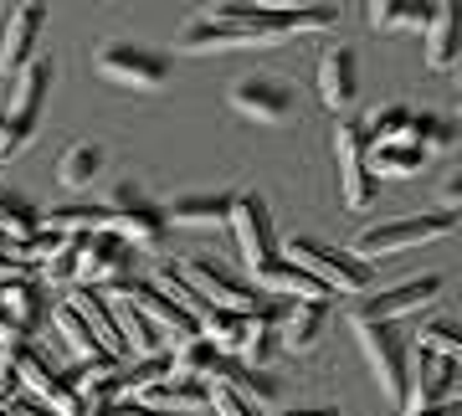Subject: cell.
<instances>
[{"label": "cell", "mask_w": 462, "mask_h": 416, "mask_svg": "<svg viewBox=\"0 0 462 416\" xmlns=\"http://www.w3.org/2000/svg\"><path fill=\"white\" fill-rule=\"evenodd\" d=\"M282 36H293L288 11L273 16V11H257V5H216L211 16L185 21L180 36H175V51L206 57V51H236V47H257V42H282Z\"/></svg>", "instance_id": "cell-1"}, {"label": "cell", "mask_w": 462, "mask_h": 416, "mask_svg": "<svg viewBox=\"0 0 462 416\" xmlns=\"http://www.w3.org/2000/svg\"><path fill=\"white\" fill-rule=\"evenodd\" d=\"M278 257L303 267L329 293H365L370 288V263H360L355 252L329 247V242H314V236H288V242H278Z\"/></svg>", "instance_id": "cell-2"}, {"label": "cell", "mask_w": 462, "mask_h": 416, "mask_svg": "<svg viewBox=\"0 0 462 416\" xmlns=\"http://www.w3.org/2000/svg\"><path fill=\"white\" fill-rule=\"evenodd\" d=\"M51 88V67L47 62H26L16 72V88H11V108L0 114V165L16 160L26 144H32L36 124H42V103H47Z\"/></svg>", "instance_id": "cell-3"}, {"label": "cell", "mask_w": 462, "mask_h": 416, "mask_svg": "<svg viewBox=\"0 0 462 416\" xmlns=\"http://www.w3.org/2000/svg\"><path fill=\"white\" fill-rule=\"evenodd\" d=\"M180 278L196 288L206 303H216V309H231V314H247V319H267V324H278V314H282L273 299H257L236 273H226V267L211 263V257H190Z\"/></svg>", "instance_id": "cell-4"}, {"label": "cell", "mask_w": 462, "mask_h": 416, "mask_svg": "<svg viewBox=\"0 0 462 416\" xmlns=\"http://www.w3.org/2000/svg\"><path fill=\"white\" fill-rule=\"evenodd\" d=\"M457 232V211H431V217H401V221H380L370 232L355 236V257L370 263V257H391V252L421 247V242H442V236Z\"/></svg>", "instance_id": "cell-5"}, {"label": "cell", "mask_w": 462, "mask_h": 416, "mask_svg": "<svg viewBox=\"0 0 462 416\" xmlns=\"http://www.w3.org/2000/svg\"><path fill=\"white\" fill-rule=\"evenodd\" d=\"M355 334H360V350L375 370L380 391L406 406V365H411V355H406V334L396 324H380V319H355Z\"/></svg>", "instance_id": "cell-6"}, {"label": "cell", "mask_w": 462, "mask_h": 416, "mask_svg": "<svg viewBox=\"0 0 462 416\" xmlns=\"http://www.w3.org/2000/svg\"><path fill=\"white\" fill-rule=\"evenodd\" d=\"M134 263H139V252H134L118 232H108V226H103V232L78 236V283H83V288L108 293V288L129 283Z\"/></svg>", "instance_id": "cell-7"}, {"label": "cell", "mask_w": 462, "mask_h": 416, "mask_svg": "<svg viewBox=\"0 0 462 416\" xmlns=\"http://www.w3.org/2000/svg\"><path fill=\"white\" fill-rule=\"evenodd\" d=\"M98 72L118 88H165L170 62H165V51L139 47V42H103L98 47Z\"/></svg>", "instance_id": "cell-8"}, {"label": "cell", "mask_w": 462, "mask_h": 416, "mask_svg": "<svg viewBox=\"0 0 462 416\" xmlns=\"http://www.w3.org/2000/svg\"><path fill=\"white\" fill-rule=\"evenodd\" d=\"M231 108L257 124H288L293 118V83L278 72H247L231 83Z\"/></svg>", "instance_id": "cell-9"}, {"label": "cell", "mask_w": 462, "mask_h": 416, "mask_svg": "<svg viewBox=\"0 0 462 416\" xmlns=\"http://www.w3.org/2000/svg\"><path fill=\"white\" fill-rule=\"evenodd\" d=\"M370 139H365L360 124H339L334 129V160H339V190H345V200L355 206V211H365V206H375V175H370Z\"/></svg>", "instance_id": "cell-10"}, {"label": "cell", "mask_w": 462, "mask_h": 416, "mask_svg": "<svg viewBox=\"0 0 462 416\" xmlns=\"http://www.w3.org/2000/svg\"><path fill=\"white\" fill-rule=\"evenodd\" d=\"M231 226H236V247L247 257V267H263L278 257V236H273V217H267V200L257 190L247 196H231Z\"/></svg>", "instance_id": "cell-11"}, {"label": "cell", "mask_w": 462, "mask_h": 416, "mask_svg": "<svg viewBox=\"0 0 462 416\" xmlns=\"http://www.w3.org/2000/svg\"><path fill=\"white\" fill-rule=\"evenodd\" d=\"M452 401H457V360L416 355V365H406V411L452 406Z\"/></svg>", "instance_id": "cell-12"}, {"label": "cell", "mask_w": 462, "mask_h": 416, "mask_svg": "<svg viewBox=\"0 0 462 416\" xmlns=\"http://www.w3.org/2000/svg\"><path fill=\"white\" fill-rule=\"evenodd\" d=\"M42 26H47V0H21L16 11H11L5 32H0V72L5 78L32 62L36 42H42Z\"/></svg>", "instance_id": "cell-13"}, {"label": "cell", "mask_w": 462, "mask_h": 416, "mask_svg": "<svg viewBox=\"0 0 462 416\" xmlns=\"http://www.w3.org/2000/svg\"><path fill=\"white\" fill-rule=\"evenodd\" d=\"M437 293H442V278H437V273H427V278H406V283L385 288L380 299L360 303V309H355V319H380V324H396V319H406V314H421V309H427Z\"/></svg>", "instance_id": "cell-14"}, {"label": "cell", "mask_w": 462, "mask_h": 416, "mask_svg": "<svg viewBox=\"0 0 462 416\" xmlns=\"http://www.w3.org/2000/svg\"><path fill=\"white\" fill-rule=\"evenodd\" d=\"M206 385H221L231 396H242L247 406H273V401H278V381H267L263 370H247L242 360H231V355H216Z\"/></svg>", "instance_id": "cell-15"}, {"label": "cell", "mask_w": 462, "mask_h": 416, "mask_svg": "<svg viewBox=\"0 0 462 416\" xmlns=\"http://www.w3.org/2000/svg\"><path fill=\"white\" fill-rule=\"evenodd\" d=\"M324 324H329V303H288L278 314V345H288L293 355H303V350H314L319 345V334H324Z\"/></svg>", "instance_id": "cell-16"}, {"label": "cell", "mask_w": 462, "mask_h": 416, "mask_svg": "<svg viewBox=\"0 0 462 416\" xmlns=\"http://www.w3.org/2000/svg\"><path fill=\"white\" fill-rule=\"evenodd\" d=\"M355 93H360V62H355V51L329 47L324 62H319V98L329 103V108H345V103H355Z\"/></svg>", "instance_id": "cell-17"}, {"label": "cell", "mask_w": 462, "mask_h": 416, "mask_svg": "<svg viewBox=\"0 0 462 416\" xmlns=\"http://www.w3.org/2000/svg\"><path fill=\"white\" fill-rule=\"evenodd\" d=\"M0 309H5V319L32 339V334L42 329V319L51 314L47 283H42V278H32V283H5V288H0Z\"/></svg>", "instance_id": "cell-18"}, {"label": "cell", "mask_w": 462, "mask_h": 416, "mask_svg": "<svg viewBox=\"0 0 462 416\" xmlns=\"http://www.w3.org/2000/svg\"><path fill=\"white\" fill-rule=\"evenodd\" d=\"M257 273V283L267 288V293H288V299H303V303H329L334 293L319 278H309L303 267H293L288 257H273V263H263V267H252Z\"/></svg>", "instance_id": "cell-19"}, {"label": "cell", "mask_w": 462, "mask_h": 416, "mask_svg": "<svg viewBox=\"0 0 462 416\" xmlns=\"http://www.w3.org/2000/svg\"><path fill=\"white\" fill-rule=\"evenodd\" d=\"M421 51H427V67H437V72L457 62V0L431 5L427 26H421Z\"/></svg>", "instance_id": "cell-20"}, {"label": "cell", "mask_w": 462, "mask_h": 416, "mask_svg": "<svg viewBox=\"0 0 462 416\" xmlns=\"http://www.w3.org/2000/svg\"><path fill=\"white\" fill-rule=\"evenodd\" d=\"M67 303H72V309L83 314V324L93 329V339H98V345H103L108 355H114V360H124V355H129V345H124V334H118L114 309H108V299H103L98 288H78V293H72Z\"/></svg>", "instance_id": "cell-21"}, {"label": "cell", "mask_w": 462, "mask_h": 416, "mask_svg": "<svg viewBox=\"0 0 462 416\" xmlns=\"http://www.w3.org/2000/svg\"><path fill=\"white\" fill-rule=\"evenodd\" d=\"M139 406H154V411H180V416H196L200 406H211V385L206 381H185V375H165L144 391Z\"/></svg>", "instance_id": "cell-22"}, {"label": "cell", "mask_w": 462, "mask_h": 416, "mask_svg": "<svg viewBox=\"0 0 462 416\" xmlns=\"http://www.w3.org/2000/svg\"><path fill=\"white\" fill-rule=\"evenodd\" d=\"M108 232H118L134 252H139V247H160V242H165V232H170V221H165V211H154L149 200H139V206H124V211H114Z\"/></svg>", "instance_id": "cell-23"}, {"label": "cell", "mask_w": 462, "mask_h": 416, "mask_svg": "<svg viewBox=\"0 0 462 416\" xmlns=\"http://www.w3.org/2000/svg\"><path fill=\"white\" fill-rule=\"evenodd\" d=\"M165 221H175V226H221V221H231V196H221V190L175 196V206L165 211Z\"/></svg>", "instance_id": "cell-24"}, {"label": "cell", "mask_w": 462, "mask_h": 416, "mask_svg": "<svg viewBox=\"0 0 462 416\" xmlns=\"http://www.w3.org/2000/svg\"><path fill=\"white\" fill-rule=\"evenodd\" d=\"M370 175H391V180H401V175H421V165H427L431 154L427 150H416L411 139H385V144H370Z\"/></svg>", "instance_id": "cell-25"}, {"label": "cell", "mask_w": 462, "mask_h": 416, "mask_svg": "<svg viewBox=\"0 0 462 416\" xmlns=\"http://www.w3.org/2000/svg\"><path fill=\"white\" fill-rule=\"evenodd\" d=\"M51 324H57V334L67 339V350L78 355L83 365H103V360H114V355H108V350L98 345V339H93V329H88L83 314H78V309H72L67 299L57 303V309H51Z\"/></svg>", "instance_id": "cell-26"}, {"label": "cell", "mask_w": 462, "mask_h": 416, "mask_svg": "<svg viewBox=\"0 0 462 416\" xmlns=\"http://www.w3.org/2000/svg\"><path fill=\"white\" fill-rule=\"evenodd\" d=\"M114 221L108 206H57L51 217H42V232L51 236H88V232H103Z\"/></svg>", "instance_id": "cell-27"}, {"label": "cell", "mask_w": 462, "mask_h": 416, "mask_svg": "<svg viewBox=\"0 0 462 416\" xmlns=\"http://www.w3.org/2000/svg\"><path fill=\"white\" fill-rule=\"evenodd\" d=\"M108 299V293H103ZM108 309H114V319H118V334H124V345H129V355H160V334H154V324H149L139 309H134L129 299H108Z\"/></svg>", "instance_id": "cell-28"}, {"label": "cell", "mask_w": 462, "mask_h": 416, "mask_svg": "<svg viewBox=\"0 0 462 416\" xmlns=\"http://www.w3.org/2000/svg\"><path fill=\"white\" fill-rule=\"evenodd\" d=\"M216 345L211 339H180V345H175V355H170V375H185V381H206V375H211V365H216Z\"/></svg>", "instance_id": "cell-29"}, {"label": "cell", "mask_w": 462, "mask_h": 416, "mask_svg": "<svg viewBox=\"0 0 462 416\" xmlns=\"http://www.w3.org/2000/svg\"><path fill=\"white\" fill-rule=\"evenodd\" d=\"M401 139H411L416 150L437 154V150H447V144L457 139V129H452V118H442V114H416V108H411V118H406V134H401Z\"/></svg>", "instance_id": "cell-30"}, {"label": "cell", "mask_w": 462, "mask_h": 416, "mask_svg": "<svg viewBox=\"0 0 462 416\" xmlns=\"http://www.w3.org/2000/svg\"><path fill=\"white\" fill-rule=\"evenodd\" d=\"M98 170H103V150H98V144H72V150L57 160V180H62L67 190H83V185H93Z\"/></svg>", "instance_id": "cell-31"}, {"label": "cell", "mask_w": 462, "mask_h": 416, "mask_svg": "<svg viewBox=\"0 0 462 416\" xmlns=\"http://www.w3.org/2000/svg\"><path fill=\"white\" fill-rule=\"evenodd\" d=\"M416 339H421V355H442V360H457L462 355V329H457V319H447V314L421 319Z\"/></svg>", "instance_id": "cell-32"}, {"label": "cell", "mask_w": 462, "mask_h": 416, "mask_svg": "<svg viewBox=\"0 0 462 416\" xmlns=\"http://www.w3.org/2000/svg\"><path fill=\"white\" fill-rule=\"evenodd\" d=\"M170 375V360L165 355H144V360H134L129 370H118V401H134V396H144L154 381H165Z\"/></svg>", "instance_id": "cell-33"}, {"label": "cell", "mask_w": 462, "mask_h": 416, "mask_svg": "<svg viewBox=\"0 0 462 416\" xmlns=\"http://www.w3.org/2000/svg\"><path fill=\"white\" fill-rule=\"evenodd\" d=\"M406 118H411L406 103H385V108H375V114L365 118L360 129H365L370 144H385V139H401V134H406Z\"/></svg>", "instance_id": "cell-34"}, {"label": "cell", "mask_w": 462, "mask_h": 416, "mask_svg": "<svg viewBox=\"0 0 462 416\" xmlns=\"http://www.w3.org/2000/svg\"><path fill=\"white\" fill-rule=\"evenodd\" d=\"M273 350H278V329H273L267 319H257V324H252V334H247V345H242V355H236V360H242L247 370H263L267 360H273Z\"/></svg>", "instance_id": "cell-35"}, {"label": "cell", "mask_w": 462, "mask_h": 416, "mask_svg": "<svg viewBox=\"0 0 462 416\" xmlns=\"http://www.w3.org/2000/svg\"><path fill=\"white\" fill-rule=\"evenodd\" d=\"M334 21H339V11H334V5H324V0L303 5V11H288V26H293V32H329Z\"/></svg>", "instance_id": "cell-36"}, {"label": "cell", "mask_w": 462, "mask_h": 416, "mask_svg": "<svg viewBox=\"0 0 462 416\" xmlns=\"http://www.w3.org/2000/svg\"><path fill=\"white\" fill-rule=\"evenodd\" d=\"M211 406H216V416H257V406H247L242 396H231L221 385H211Z\"/></svg>", "instance_id": "cell-37"}, {"label": "cell", "mask_w": 462, "mask_h": 416, "mask_svg": "<svg viewBox=\"0 0 462 416\" xmlns=\"http://www.w3.org/2000/svg\"><path fill=\"white\" fill-rule=\"evenodd\" d=\"M21 401V381H16V365H11V355H0V406L11 411Z\"/></svg>", "instance_id": "cell-38"}, {"label": "cell", "mask_w": 462, "mask_h": 416, "mask_svg": "<svg viewBox=\"0 0 462 416\" xmlns=\"http://www.w3.org/2000/svg\"><path fill=\"white\" fill-rule=\"evenodd\" d=\"M257 11H273V16H282V11H303V5H314V0H252Z\"/></svg>", "instance_id": "cell-39"}, {"label": "cell", "mask_w": 462, "mask_h": 416, "mask_svg": "<svg viewBox=\"0 0 462 416\" xmlns=\"http://www.w3.org/2000/svg\"><path fill=\"white\" fill-rule=\"evenodd\" d=\"M406 416H462V401H452V406H427V411H406Z\"/></svg>", "instance_id": "cell-40"}, {"label": "cell", "mask_w": 462, "mask_h": 416, "mask_svg": "<svg viewBox=\"0 0 462 416\" xmlns=\"http://www.w3.org/2000/svg\"><path fill=\"white\" fill-rule=\"evenodd\" d=\"M278 416H339V411H329V406H293V411H278Z\"/></svg>", "instance_id": "cell-41"}, {"label": "cell", "mask_w": 462, "mask_h": 416, "mask_svg": "<svg viewBox=\"0 0 462 416\" xmlns=\"http://www.w3.org/2000/svg\"><path fill=\"white\" fill-rule=\"evenodd\" d=\"M427 5H447V0H427Z\"/></svg>", "instance_id": "cell-42"}, {"label": "cell", "mask_w": 462, "mask_h": 416, "mask_svg": "<svg viewBox=\"0 0 462 416\" xmlns=\"http://www.w3.org/2000/svg\"><path fill=\"white\" fill-rule=\"evenodd\" d=\"M0 416H11V411H5V406H0Z\"/></svg>", "instance_id": "cell-43"}]
</instances>
